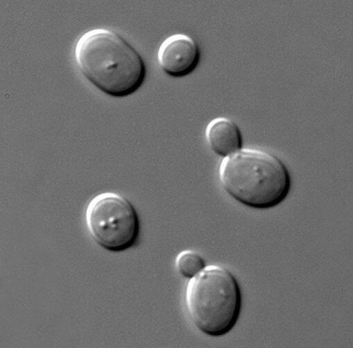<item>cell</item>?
I'll return each mask as SVG.
<instances>
[{
	"label": "cell",
	"mask_w": 353,
	"mask_h": 348,
	"mask_svg": "<svg viewBox=\"0 0 353 348\" xmlns=\"http://www.w3.org/2000/svg\"><path fill=\"white\" fill-rule=\"evenodd\" d=\"M74 59L83 76L112 97L134 94L146 77L147 68L141 55L111 30L98 28L83 34L76 44Z\"/></svg>",
	"instance_id": "1"
},
{
	"label": "cell",
	"mask_w": 353,
	"mask_h": 348,
	"mask_svg": "<svg viewBox=\"0 0 353 348\" xmlns=\"http://www.w3.org/2000/svg\"><path fill=\"white\" fill-rule=\"evenodd\" d=\"M219 179L233 199L260 209L281 204L288 196L292 185L284 162L276 155L258 149L243 148L223 158Z\"/></svg>",
	"instance_id": "2"
},
{
	"label": "cell",
	"mask_w": 353,
	"mask_h": 348,
	"mask_svg": "<svg viewBox=\"0 0 353 348\" xmlns=\"http://www.w3.org/2000/svg\"><path fill=\"white\" fill-rule=\"evenodd\" d=\"M185 302L188 314L199 331L221 336L237 323L242 294L236 278L228 269L213 265L190 280Z\"/></svg>",
	"instance_id": "3"
},
{
	"label": "cell",
	"mask_w": 353,
	"mask_h": 348,
	"mask_svg": "<svg viewBox=\"0 0 353 348\" xmlns=\"http://www.w3.org/2000/svg\"><path fill=\"white\" fill-rule=\"evenodd\" d=\"M85 224L94 241L111 252L126 251L138 242L139 214L125 196L106 192L94 196L85 209Z\"/></svg>",
	"instance_id": "4"
},
{
	"label": "cell",
	"mask_w": 353,
	"mask_h": 348,
	"mask_svg": "<svg viewBox=\"0 0 353 348\" xmlns=\"http://www.w3.org/2000/svg\"><path fill=\"white\" fill-rule=\"evenodd\" d=\"M201 59L200 48L188 35L177 34L168 38L158 52V61L169 76L183 77L191 74Z\"/></svg>",
	"instance_id": "5"
},
{
	"label": "cell",
	"mask_w": 353,
	"mask_h": 348,
	"mask_svg": "<svg viewBox=\"0 0 353 348\" xmlns=\"http://www.w3.org/2000/svg\"><path fill=\"white\" fill-rule=\"evenodd\" d=\"M205 139L211 150L223 158L243 147V137L240 127L228 118L212 120L206 127Z\"/></svg>",
	"instance_id": "6"
},
{
	"label": "cell",
	"mask_w": 353,
	"mask_h": 348,
	"mask_svg": "<svg viewBox=\"0 0 353 348\" xmlns=\"http://www.w3.org/2000/svg\"><path fill=\"white\" fill-rule=\"evenodd\" d=\"M176 267L183 276L191 279L205 267V264L198 254L186 250L181 252L176 257Z\"/></svg>",
	"instance_id": "7"
}]
</instances>
